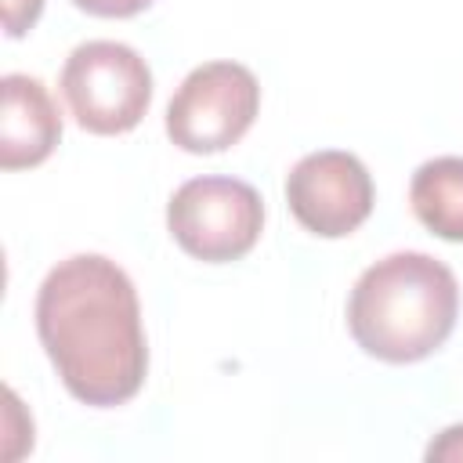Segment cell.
<instances>
[{
    "label": "cell",
    "mask_w": 463,
    "mask_h": 463,
    "mask_svg": "<svg viewBox=\"0 0 463 463\" xmlns=\"http://www.w3.org/2000/svg\"><path fill=\"white\" fill-rule=\"evenodd\" d=\"M36 336L83 405H123L145 383L141 304L130 275L101 253H76L47 271L36 293Z\"/></svg>",
    "instance_id": "cell-1"
},
{
    "label": "cell",
    "mask_w": 463,
    "mask_h": 463,
    "mask_svg": "<svg viewBox=\"0 0 463 463\" xmlns=\"http://www.w3.org/2000/svg\"><path fill=\"white\" fill-rule=\"evenodd\" d=\"M459 315V282L430 253L402 250L369 264L347 297V329L354 344L391 365L434 354Z\"/></svg>",
    "instance_id": "cell-2"
},
{
    "label": "cell",
    "mask_w": 463,
    "mask_h": 463,
    "mask_svg": "<svg viewBox=\"0 0 463 463\" xmlns=\"http://www.w3.org/2000/svg\"><path fill=\"white\" fill-rule=\"evenodd\" d=\"M61 94L83 130L112 137L145 119L152 105V72L134 47L119 40H87L65 58Z\"/></svg>",
    "instance_id": "cell-3"
},
{
    "label": "cell",
    "mask_w": 463,
    "mask_h": 463,
    "mask_svg": "<svg viewBox=\"0 0 463 463\" xmlns=\"http://www.w3.org/2000/svg\"><path fill=\"white\" fill-rule=\"evenodd\" d=\"M166 228L195 260H239L260 239L264 199L239 177H192L170 195Z\"/></svg>",
    "instance_id": "cell-4"
},
{
    "label": "cell",
    "mask_w": 463,
    "mask_h": 463,
    "mask_svg": "<svg viewBox=\"0 0 463 463\" xmlns=\"http://www.w3.org/2000/svg\"><path fill=\"white\" fill-rule=\"evenodd\" d=\"M260 112V83L239 61L192 69L166 105V134L177 148L213 156L232 148Z\"/></svg>",
    "instance_id": "cell-5"
},
{
    "label": "cell",
    "mask_w": 463,
    "mask_h": 463,
    "mask_svg": "<svg viewBox=\"0 0 463 463\" xmlns=\"http://www.w3.org/2000/svg\"><path fill=\"white\" fill-rule=\"evenodd\" d=\"M373 177L365 163L340 148H322L304 156L286 177L289 213L322 239L351 235L373 213Z\"/></svg>",
    "instance_id": "cell-6"
},
{
    "label": "cell",
    "mask_w": 463,
    "mask_h": 463,
    "mask_svg": "<svg viewBox=\"0 0 463 463\" xmlns=\"http://www.w3.org/2000/svg\"><path fill=\"white\" fill-rule=\"evenodd\" d=\"M61 137L54 98L36 76L7 72L0 80V166L22 170L43 163Z\"/></svg>",
    "instance_id": "cell-7"
},
{
    "label": "cell",
    "mask_w": 463,
    "mask_h": 463,
    "mask_svg": "<svg viewBox=\"0 0 463 463\" xmlns=\"http://www.w3.org/2000/svg\"><path fill=\"white\" fill-rule=\"evenodd\" d=\"M412 213L438 239L463 242V156L427 159L409 184Z\"/></svg>",
    "instance_id": "cell-8"
},
{
    "label": "cell",
    "mask_w": 463,
    "mask_h": 463,
    "mask_svg": "<svg viewBox=\"0 0 463 463\" xmlns=\"http://www.w3.org/2000/svg\"><path fill=\"white\" fill-rule=\"evenodd\" d=\"M43 11V0H4V29L7 36H25Z\"/></svg>",
    "instance_id": "cell-9"
},
{
    "label": "cell",
    "mask_w": 463,
    "mask_h": 463,
    "mask_svg": "<svg viewBox=\"0 0 463 463\" xmlns=\"http://www.w3.org/2000/svg\"><path fill=\"white\" fill-rule=\"evenodd\" d=\"M427 459H430V463H459V459H463V423L445 427V430L427 445Z\"/></svg>",
    "instance_id": "cell-10"
},
{
    "label": "cell",
    "mask_w": 463,
    "mask_h": 463,
    "mask_svg": "<svg viewBox=\"0 0 463 463\" xmlns=\"http://www.w3.org/2000/svg\"><path fill=\"white\" fill-rule=\"evenodd\" d=\"M72 4L98 18H130V14H141L152 0H72Z\"/></svg>",
    "instance_id": "cell-11"
}]
</instances>
